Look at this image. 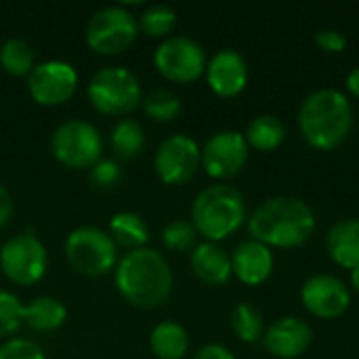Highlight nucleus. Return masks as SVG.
I'll use <instances>...</instances> for the list:
<instances>
[{"label": "nucleus", "mask_w": 359, "mask_h": 359, "mask_svg": "<svg viewBox=\"0 0 359 359\" xmlns=\"http://www.w3.org/2000/svg\"><path fill=\"white\" fill-rule=\"evenodd\" d=\"M172 269L154 248L128 250L116 265V288L122 299L141 309L160 307L172 292Z\"/></svg>", "instance_id": "nucleus-1"}, {"label": "nucleus", "mask_w": 359, "mask_h": 359, "mask_svg": "<svg viewBox=\"0 0 359 359\" xmlns=\"http://www.w3.org/2000/svg\"><path fill=\"white\" fill-rule=\"evenodd\" d=\"M252 240L265 246L294 248L305 244L316 231V212L294 196H276L265 200L248 219Z\"/></svg>", "instance_id": "nucleus-2"}, {"label": "nucleus", "mask_w": 359, "mask_h": 359, "mask_svg": "<svg viewBox=\"0 0 359 359\" xmlns=\"http://www.w3.org/2000/svg\"><path fill=\"white\" fill-rule=\"evenodd\" d=\"M299 128L316 149L339 147L353 128V105L339 88H320L305 97L299 109Z\"/></svg>", "instance_id": "nucleus-3"}, {"label": "nucleus", "mask_w": 359, "mask_h": 359, "mask_svg": "<svg viewBox=\"0 0 359 359\" xmlns=\"http://www.w3.org/2000/svg\"><path fill=\"white\" fill-rule=\"evenodd\" d=\"M246 221V200L231 185H210L191 204V223L206 242H221L236 233Z\"/></svg>", "instance_id": "nucleus-4"}, {"label": "nucleus", "mask_w": 359, "mask_h": 359, "mask_svg": "<svg viewBox=\"0 0 359 359\" xmlns=\"http://www.w3.org/2000/svg\"><path fill=\"white\" fill-rule=\"evenodd\" d=\"M86 93L93 107L107 116H126L143 101L139 78L122 65L99 69L90 78Z\"/></svg>", "instance_id": "nucleus-5"}, {"label": "nucleus", "mask_w": 359, "mask_h": 359, "mask_svg": "<svg viewBox=\"0 0 359 359\" xmlns=\"http://www.w3.org/2000/svg\"><path fill=\"white\" fill-rule=\"evenodd\" d=\"M65 259L82 276H103L118 265V246L111 236L99 227L84 225L74 229L65 240Z\"/></svg>", "instance_id": "nucleus-6"}, {"label": "nucleus", "mask_w": 359, "mask_h": 359, "mask_svg": "<svg viewBox=\"0 0 359 359\" xmlns=\"http://www.w3.org/2000/svg\"><path fill=\"white\" fill-rule=\"evenodd\" d=\"M84 36L86 44L95 53L120 55L135 44L139 36V21L128 8L120 4L103 6L88 19Z\"/></svg>", "instance_id": "nucleus-7"}, {"label": "nucleus", "mask_w": 359, "mask_h": 359, "mask_svg": "<svg viewBox=\"0 0 359 359\" xmlns=\"http://www.w3.org/2000/svg\"><path fill=\"white\" fill-rule=\"evenodd\" d=\"M53 156L67 168H90L101 160V133L86 120H65L50 137Z\"/></svg>", "instance_id": "nucleus-8"}, {"label": "nucleus", "mask_w": 359, "mask_h": 359, "mask_svg": "<svg viewBox=\"0 0 359 359\" xmlns=\"http://www.w3.org/2000/svg\"><path fill=\"white\" fill-rule=\"evenodd\" d=\"M46 267V248L34 233H17L0 248V269L13 284L32 286L44 278Z\"/></svg>", "instance_id": "nucleus-9"}, {"label": "nucleus", "mask_w": 359, "mask_h": 359, "mask_svg": "<svg viewBox=\"0 0 359 359\" xmlns=\"http://www.w3.org/2000/svg\"><path fill=\"white\" fill-rule=\"evenodd\" d=\"M154 63L158 72L170 82H194L206 72L204 46L189 36H168L164 38L156 53Z\"/></svg>", "instance_id": "nucleus-10"}, {"label": "nucleus", "mask_w": 359, "mask_h": 359, "mask_svg": "<svg viewBox=\"0 0 359 359\" xmlns=\"http://www.w3.org/2000/svg\"><path fill=\"white\" fill-rule=\"evenodd\" d=\"M202 164V147L189 135L177 133L166 137L154 156V168L162 183L181 185L187 183Z\"/></svg>", "instance_id": "nucleus-11"}, {"label": "nucleus", "mask_w": 359, "mask_h": 359, "mask_svg": "<svg viewBox=\"0 0 359 359\" xmlns=\"http://www.w3.org/2000/svg\"><path fill=\"white\" fill-rule=\"evenodd\" d=\"M78 88V72L72 63L61 59H50L36 63L27 76V90L32 99L40 105L55 107L72 99Z\"/></svg>", "instance_id": "nucleus-12"}, {"label": "nucleus", "mask_w": 359, "mask_h": 359, "mask_svg": "<svg viewBox=\"0 0 359 359\" xmlns=\"http://www.w3.org/2000/svg\"><path fill=\"white\" fill-rule=\"evenodd\" d=\"M248 160V141L240 130H219L202 147V166L215 179L236 177Z\"/></svg>", "instance_id": "nucleus-13"}, {"label": "nucleus", "mask_w": 359, "mask_h": 359, "mask_svg": "<svg viewBox=\"0 0 359 359\" xmlns=\"http://www.w3.org/2000/svg\"><path fill=\"white\" fill-rule=\"evenodd\" d=\"M301 301L309 313L322 320L341 318L351 303V292L345 282L330 273H316L305 280L301 288Z\"/></svg>", "instance_id": "nucleus-14"}, {"label": "nucleus", "mask_w": 359, "mask_h": 359, "mask_svg": "<svg viewBox=\"0 0 359 359\" xmlns=\"http://www.w3.org/2000/svg\"><path fill=\"white\" fill-rule=\"evenodd\" d=\"M313 343V330L311 326L292 316H284L276 320L263 334L265 349L282 359L301 358Z\"/></svg>", "instance_id": "nucleus-15"}, {"label": "nucleus", "mask_w": 359, "mask_h": 359, "mask_svg": "<svg viewBox=\"0 0 359 359\" xmlns=\"http://www.w3.org/2000/svg\"><path fill=\"white\" fill-rule=\"evenodd\" d=\"M208 86L219 97H236L248 84V63L236 48H221L206 63Z\"/></svg>", "instance_id": "nucleus-16"}, {"label": "nucleus", "mask_w": 359, "mask_h": 359, "mask_svg": "<svg viewBox=\"0 0 359 359\" xmlns=\"http://www.w3.org/2000/svg\"><path fill=\"white\" fill-rule=\"evenodd\" d=\"M231 271L240 282L248 286H259L267 282L273 271L271 248L252 238L240 242L231 252Z\"/></svg>", "instance_id": "nucleus-17"}, {"label": "nucleus", "mask_w": 359, "mask_h": 359, "mask_svg": "<svg viewBox=\"0 0 359 359\" xmlns=\"http://www.w3.org/2000/svg\"><path fill=\"white\" fill-rule=\"evenodd\" d=\"M189 265L194 276L208 286H223L233 276L231 257L215 242H202L191 250Z\"/></svg>", "instance_id": "nucleus-18"}, {"label": "nucleus", "mask_w": 359, "mask_h": 359, "mask_svg": "<svg viewBox=\"0 0 359 359\" xmlns=\"http://www.w3.org/2000/svg\"><path fill=\"white\" fill-rule=\"evenodd\" d=\"M326 248L337 265L345 269L359 267V219L337 221L326 236Z\"/></svg>", "instance_id": "nucleus-19"}, {"label": "nucleus", "mask_w": 359, "mask_h": 359, "mask_svg": "<svg viewBox=\"0 0 359 359\" xmlns=\"http://www.w3.org/2000/svg\"><path fill=\"white\" fill-rule=\"evenodd\" d=\"M67 320L65 305L55 297H36L21 309V322L36 332H53Z\"/></svg>", "instance_id": "nucleus-20"}, {"label": "nucleus", "mask_w": 359, "mask_h": 359, "mask_svg": "<svg viewBox=\"0 0 359 359\" xmlns=\"http://www.w3.org/2000/svg\"><path fill=\"white\" fill-rule=\"evenodd\" d=\"M149 347L158 359H181L189 349V334L183 324L166 320L151 330Z\"/></svg>", "instance_id": "nucleus-21"}, {"label": "nucleus", "mask_w": 359, "mask_h": 359, "mask_svg": "<svg viewBox=\"0 0 359 359\" xmlns=\"http://www.w3.org/2000/svg\"><path fill=\"white\" fill-rule=\"evenodd\" d=\"M107 233L111 236L116 246H122L128 250L145 248V244L149 242V227H147L145 219L133 210H124V212L114 215L109 221Z\"/></svg>", "instance_id": "nucleus-22"}, {"label": "nucleus", "mask_w": 359, "mask_h": 359, "mask_svg": "<svg viewBox=\"0 0 359 359\" xmlns=\"http://www.w3.org/2000/svg\"><path fill=\"white\" fill-rule=\"evenodd\" d=\"M244 137L248 141V147L252 145L259 151H273L284 143L286 126L273 114H259L248 122Z\"/></svg>", "instance_id": "nucleus-23"}, {"label": "nucleus", "mask_w": 359, "mask_h": 359, "mask_svg": "<svg viewBox=\"0 0 359 359\" xmlns=\"http://www.w3.org/2000/svg\"><path fill=\"white\" fill-rule=\"evenodd\" d=\"M109 141H111V149L116 151L118 158L133 160L145 147V130L135 118H122L114 124Z\"/></svg>", "instance_id": "nucleus-24"}, {"label": "nucleus", "mask_w": 359, "mask_h": 359, "mask_svg": "<svg viewBox=\"0 0 359 359\" xmlns=\"http://www.w3.org/2000/svg\"><path fill=\"white\" fill-rule=\"evenodd\" d=\"M0 65L11 76H29L36 67V50L23 38H8L0 46Z\"/></svg>", "instance_id": "nucleus-25"}, {"label": "nucleus", "mask_w": 359, "mask_h": 359, "mask_svg": "<svg viewBox=\"0 0 359 359\" xmlns=\"http://www.w3.org/2000/svg\"><path fill=\"white\" fill-rule=\"evenodd\" d=\"M231 328L238 334V339L244 343L261 341L265 334V322L261 309L246 301L238 303L231 311Z\"/></svg>", "instance_id": "nucleus-26"}, {"label": "nucleus", "mask_w": 359, "mask_h": 359, "mask_svg": "<svg viewBox=\"0 0 359 359\" xmlns=\"http://www.w3.org/2000/svg\"><path fill=\"white\" fill-rule=\"evenodd\" d=\"M139 29L151 38H168L177 25V13L168 4H151L139 15Z\"/></svg>", "instance_id": "nucleus-27"}, {"label": "nucleus", "mask_w": 359, "mask_h": 359, "mask_svg": "<svg viewBox=\"0 0 359 359\" xmlns=\"http://www.w3.org/2000/svg\"><path fill=\"white\" fill-rule=\"evenodd\" d=\"M143 109L149 118L158 122H170L181 114V99L168 88H156L143 97Z\"/></svg>", "instance_id": "nucleus-28"}, {"label": "nucleus", "mask_w": 359, "mask_h": 359, "mask_svg": "<svg viewBox=\"0 0 359 359\" xmlns=\"http://www.w3.org/2000/svg\"><path fill=\"white\" fill-rule=\"evenodd\" d=\"M198 231L194 227L191 221L185 219H177L170 221L164 229H162V244L172 250V252H187L194 250L198 244Z\"/></svg>", "instance_id": "nucleus-29"}, {"label": "nucleus", "mask_w": 359, "mask_h": 359, "mask_svg": "<svg viewBox=\"0 0 359 359\" xmlns=\"http://www.w3.org/2000/svg\"><path fill=\"white\" fill-rule=\"evenodd\" d=\"M21 309H23L21 301L13 292L0 288V339L15 334L17 328L23 324Z\"/></svg>", "instance_id": "nucleus-30"}, {"label": "nucleus", "mask_w": 359, "mask_h": 359, "mask_svg": "<svg viewBox=\"0 0 359 359\" xmlns=\"http://www.w3.org/2000/svg\"><path fill=\"white\" fill-rule=\"evenodd\" d=\"M0 359H46V355L34 341L8 339L0 345Z\"/></svg>", "instance_id": "nucleus-31"}, {"label": "nucleus", "mask_w": 359, "mask_h": 359, "mask_svg": "<svg viewBox=\"0 0 359 359\" xmlns=\"http://www.w3.org/2000/svg\"><path fill=\"white\" fill-rule=\"evenodd\" d=\"M122 179V170L120 164L114 160H105L101 158L97 164L90 166V183L99 189H111L114 185H118Z\"/></svg>", "instance_id": "nucleus-32"}, {"label": "nucleus", "mask_w": 359, "mask_h": 359, "mask_svg": "<svg viewBox=\"0 0 359 359\" xmlns=\"http://www.w3.org/2000/svg\"><path fill=\"white\" fill-rule=\"evenodd\" d=\"M316 42L320 48L328 50V53H343L347 48V38L341 29L334 27H324L320 32H316Z\"/></svg>", "instance_id": "nucleus-33"}, {"label": "nucleus", "mask_w": 359, "mask_h": 359, "mask_svg": "<svg viewBox=\"0 0 359 359\" xmlns=\"http://www.w3.org/2000/svg\"><path fill=\"white\" fill-rule=\"evenodd\" d=\"M194 359H236V355L225 345L210 343V345H204L202 349H198Z\"/></svg>", "instance_id": "nucleus-34"}, {"label": "nucleus", "mask_w": 359, "mask_h": 359, "mask_svg": "<svg viewBox=\"0 0 359 359\" xmlns=\"http://www.w3.org/2000/svg\"><path fill=\"white\" fill-rule=\"evenodd\" d=\"M13 208H15V204H13V196H11V191L4 187V185H0V229L8 223V219L13 217Z\"/></svg>", "instance_id": "nucleus-35"}, {"label": "nucleus", "mask_w": 359, "mask_h": 359, "mask_svg": "<svg viewBox=\"0 0 359 359\" xmlns=\"http://www.w3.org/2000/svg\"><path fill=\"white\" fill-rule=\"evenodd\" d=\"M347 88H349V93H353L355 97H359V67H353L347 74Z\"/></svg>", "instance_id": "nucleus-36"}, {"label": "nucleus", "mask_w": 359, "mask_h": 359, "mask_svg": "<svg viewBox=\"0 0 359 359\" xmlns=\"http://www.w3.org/2000/svg\"><path fill=\"white\" fill-rule=\"evenodd\" d=\"M351 284H353V288L359 292V267L351 269Z\"/></svg>", "instance_id": "nucleus-37"}]
</instances>
